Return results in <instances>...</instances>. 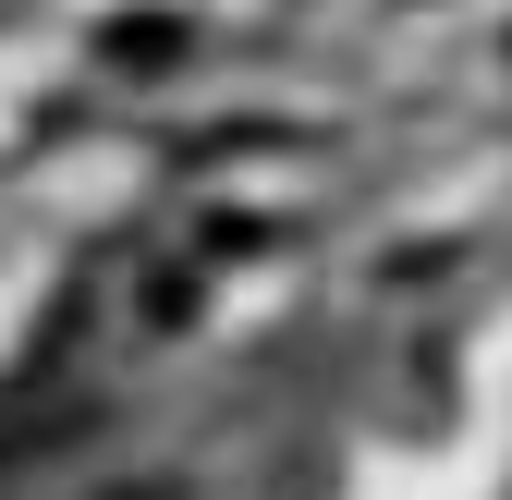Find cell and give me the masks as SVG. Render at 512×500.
I'll list each match as a JSON object with an SVG mask.
<instances>
[]
</instances>
